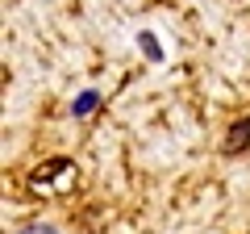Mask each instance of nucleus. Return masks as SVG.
Wrapping results in <instances>:
<instances>
[{"instance_id": "obj_2", "label": "nucleus", "mask_w": 250, "mask_h": 234, "mask_svg": "<svg viewBox=\"0 0 250 234\" xmlns=\"http://www.w3.org/2000/svg\"><path fill=\"white\" fill-rule=\"evenodd\" d=\"M21 234H59V226H50V222H34V226H21Z\"/></svg>"}, {"instance_id": "obj_4", "label": "nucleus", "mask_w": 250, "mask_h": 234, "mask_svg": "<svg viewBox=\"0 0 250 234\" xmlns=\"http://www.w3.org/2000/svg\"><path fill=\"white\" fill-rule=\"evenodd\" d=\"M250 138V117L246 121H238V130H233V138H229V146H238V142H246Z\"/></svg>"}, {"instance_id": "obj_3", "label": "nucleus", "mask_w": 250, "mask_h": 234, "mask_svg": "<svg viewBox=\"0 0 250 234\" xmlns=\"http://www.w3.org/2000/svg\"><path fill=\"white\" fill-rule=\"evenodd\" d=\"M138 42L146 46V54H150V59H163V50H159V42H154L150 34H138Z\"/></svg>"}, {"instance_id": "obj_1", "label": "nucleus", "mask_w": 250, "mask_h": 234, "mask_svg": "<svg viewBox=\"0 0 250 234\" xmlns=\"http://www.w3.org/2000/svg\"><path fill=\"white\" fill-rule=\"evenodd\" d=\"M96 105H100V92H96V88H88V92H80V96H75L71 113H75V117H88V113H92Z\"/></svg>"}]
</instances>
